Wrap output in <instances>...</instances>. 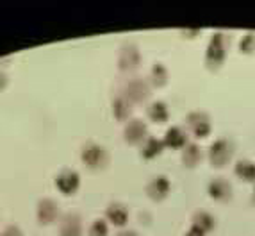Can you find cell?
Instances as JSON below:
<instances>
[{
	"instance_id": "6da1fadb",
	"label": "cell",
	"mask_w": 255,
	"mask_h": 236,
	"mask_svg": "<svg viewBox=\"0 0 255 236\" xmlns=\"http://www.w3.org/2000/svg\"><path fill=\"white\" fill-rule=\"evenodd\" d=\"M227 47H229V38L223 32H216L211 38L207 45V52H205V63L211 70L220 68L227 56Z\"/></svg>"
},
{
	"instance_id": "7a4b0ae2",
	"label": "cell",
	"mask_w": 255,
	"mask_h": 236,
	"mask_svg": "<svg viewBox=\"0 0 255 236\" xmlns=\"http://www.w3.org/2000/svg\"><path fill=\"white\" fill-rule=\"evenodd\" d=\"M81 159L88 168L98 170V168H104L107 165L109 154H107V150L104 149L102 145H98V143H86L81 150Z\"/></svg>"
},
{
	"instance_id": "3957f363",
	"label": "cell",
	"mask_w": 255,
	"mask_h": 236,
	"mask_svg": "<svg viewBox=\"0 0 255 236\" xmlns=\"http://www.w3.org/2000/svg\"><path fill=\"white\" fill-rule=\"evenodd\" d=\"M232 156H234V147L225 138H220V140L213 142L211 147H209V161H211L213 167H225L232 159Z\"/></svg>"
},
{
	"instance_id": "277c9868",
	"label": "cell",
	"mask_w": 255,
	"mask_h": 236,
	"mask_svg": "<svg viewBox=\"0 0 255 236\" xmlns=\"http://www.w3.org/2000/svg\"><path fill=\"white\" fill-rule=\"evenodd\" d=\"M36 219L43 226H48V224H54L55 220L61 219V210L57 206V202L54 199H39L38 206H36Z\"/></svg>"
},
{
	"instance_id": "5b68a950",
	"label": "cell",
	"mask_w": 255,
	"mask_h": 236,
	"mask_svg": "<svg viewBox=\"0 0 255 236\" xmlns=\"http://www.w3.org/2000/svg\"><path fill=\"white\" fill-rule=\"evenodd\" d=\"M141 63V52L134 43H125L124 47L120 48L118 56V68L122 72H132L136 70Z\"/></svg>"
},
{
	"instance_id": "8992f818",
	"label": "cell",
	"mask_w": 255,
	"mask_h": 236,
	"mask_svg": "<svg viewBox=\"0 0 255 236\" xmlns=\"http://www.w3.org/2000/svg\"><path fill=\"white\" fill-rule=\"evenodd\" d=\"M54 185L63 195H73V193L79 190V186H81V176H79L75 170L66 168V170H61L59 174L55 176Z\"/></svg>"
},
{
	"instance_id": "52a82bcc",
	"label": "cell",
	"mask_w": 255,
	"mask_h": 236,
	"mask_svg": "<svg viewBox=\"0 0 255 236\" xmlns=\"http://www.w3.org/2000/svg\"><path fill=\"white\" fill-rule=\"evenodd\" d=\"M148 134V127L143 120L137 118H130L124 127V140L130 145H139L146 140Z\"/></svg>"
},
{
	"instance_id": "ba28073f",
	"label": "cell",
	"mask_w": 255,
	"mask_h": 236,
	"mask_svg": "<svg viewBox=\"0 0 255 236\" xmlns=\"http://www.w3.org/2000/svg\"><path fill=\"white\" fill-rule=\"evenodd\" d=\"M122 95L130 100L132 104H139L150 97V86L145 79H132V81L127 82Z\"/></svg>"
},
{
	"instance_id": "9c48e42d",
	"label": "cell",
	"mask_w": 255,
	"mask_h": 236,
	"mask_svg": "<svg viewBox=\"0 0 255 236\" xmlns=\"http://www.w3.org/2000/svg\"><path fill=\"white\" fill-rule=\"evenodd\" d=\"M187 129L195 134L196 138H205L211 133V120L204 111H193L186 116Z\"/></svg>"
},
{
	"instance_id": "30bf717a",
	"label": "cell",
	"mask_w": 255,
	"mask_h": 236,
	"mask_svg": "<svg viewBox=\"0 0 255 236\" xmlns=\"http://www.w3.org/2000/svg\"><path fill=\"white\" fill-rule=\"evenodd\" d=\"M171 190V183L166 176H155L148 181L146 185V195L152 201H162L168 197V193Z\"/></svg>"
},
{
	"instance_id": "8fae6325",
	"label": "cell",
	"mask_w": 255,
	"mask_h": 236,
	"mask_svg": "<svg viewBox=\"0 0 255 236\" xmlns=\"http://www.w3.org/2000/svg\"><path fill=\"white\" fill-rule=\"evenodd\" d=\"M59 236H82V220L77 213H66L59 219Z\"/></svg>"
},
{
	"instance_id": "7c38bea8",
	"label": "cell",
	"mask_w": 255,
	"mask_h": 236,
	"mask_svg": "<svg viewBox=\"0 0 255 236\" xmlns=\"http://www.w3.org/2000/svg\"><path fill=\"white\" fill-rule=\"evenodd\" d=\"M207 192H209V195L214 199V201H220V202H225V201H229V199L232 197V186H230L229 181L221 179V177L213 179L211 183H209Z\"/></svg>"
},
{
	"instance_id": "4fadbf2b",
	"label": "cell",
	"mask_w": 255,
	"mask_h": 236,
	"mask_svg": "<svg viewBox=\"0 0 255 236\" xmlns=\"http://www.w3.org/2000/svg\"><path fill=\"white\" fill-rule=\"evenodd\" d=\"M106 219L116 228H124L125 224L128 222V210L120 202H113L106 210Z\"/></svg>"
},
{
	"instance_id": "5bb4252c",
	"label": "cell",
	"mask_w": 255,
	"mask_h": 236,
	"mask_svg": "<svg viewBox=\"0 0 255 236\" xmlns=\"http://www.w3.org/2000/svg\"><path fill=\"white\" fill-rule=\"evenodd\" d=\"M162 143H164V147H170V149H184L187 145V134L180 127L173 125L166 131Z\"/></svg>"
},
{
	"instance_id": "9a60e30c",
	"label": "cell",
	"mask_w": 255,
	"mask_h": 236,
	"mask_svg": "<svg viewBox=\"0 0 255 236\" xmlns=\"http://www.w3.org/2000/svg\"><path fill=\"white\" fill-rule=\"evenodd\" d=\"M214 226H216V220H214L213 215L207 213V211L200 210V211H196V213L193 215V219H191V228L198 229V231L204 233V235H207V233L213 231Z\"/></svg>"
},
{
	"instance_id": "2e32d148",
	"label": "cell",
	"mask_w": 255,
	"mask_h": 236,
	"mask_svg": "<svg viewBox=\"0 0 255 236\" xmlns=\"http://www.w3.org/2000/svg\"><path fill=\"white\" fill-rule=\"evenodd\" d=\"M162 150H164V143H162V140H159V138H153V136H148L145 142L141 143L139 154H141V158H143V159H153V158H157Z\"/></svg>"
},
{
	"instance_id": "e0dca14e",
	"label": "cell",
	"mask_w": 255,
	"mask_h": 236,
	"mask_svg": "<svg viewBox=\"0 0 255 236\" xmlns=\"http://www.w3.org/2000/svg\"><path fill=\"white\" fill-rule=\"evenodd\" d=\"M113 115H115L116 120H127L132 115V102L128 99H125L124 95H118L115 100H113Z\"/></svg>"
},
{
	"instance_id": "ac0fdd59",
	"label": "cell",
	"mask_w": 255,
	"mask_h": 236,
	"mask_svg": "<svg viewBox=\"0 0 255 236\" xmlns=\"http://www.w3.org/2000/svg\"><path fill=\"white\" fill-rule=\"evenodd\" d=\"M202 161V149L196 143H187L182 149V165L193 168Z\"/></svg>"
},
{
	"instance_id": "d6986e66",
	"label": "cell",
	"mask_w": 255,
	"mask_h": 236,
	"mask_svg": "<svg viewBox=\"0 0 255 236\" xmlns=\"http://www.w3.org/2000/svg\"><path fill=\"white\" fill-rule=\"evenodd\" d=\"M146 113H148L150 120L159 122V124H162V122H166L170 118V109H168V106L162 100H155V102L150 104Z\"/></svg>"
},
{
	"instance_id": "ffe728a7",
	"label": "cell",
	"mask_w": 255,
	"mask_h": 236,
	"mask_svg": "<svg viewBox=\"0 0 255 236\" xmlns=\"http://www.w3.org/2000/svg\"><path fill=\"white\" fill-rule=\"evenodd\" d=\"M234 172H236V176H238L239 179L248 181V183L255 181V163H254V161L241 159V161H238V163H236Z\"/></svg>"
},
{
	"instance_id": "44dd1931",
	"label": "cell",
	"mask_w": 255,
	"mask_h": 236,
	"mask_svg": "<svg viewBox=\"0 0 255 236\" xmlns=\"http://www.w3.org/2000/svg\"><path fill=\"white\" fill-rule=\"evenodd\" d=\"M168 77H170V73H168V68H166L162 63H155L150 70V81H152L153 86H164L168 82Z\"/></svg>"
},
{
	"instance_id": "7402d4cb",
	"label": "cell",
	"mask_w": 255,
	"mask_h": 236,
	"mask_svg": "<svg viewBox=\"0 0 255 236\" xmlns=\"http://www.w3.org/2000/svg\"><path fill=\"white\" fill-rule=\"evenodd\" d=\"M88 236H109V228H107L106 220H95L90 226V229H88Z\"/></svg>"
},
{
	"instance_id": "603a6c76",
	"label": "cell",
	"mask_w": 255,
	"mask_h": 236,
	"mask_svg": "<svg viewBox=\"0 0 255 236\" xmlns=\"http://www.w3.org/2000/svg\"><path fill=\"white\" fill-rule=\"evenodd\" d=\"M239 48H241V52H245V54H252V52H255V34L254 32H248V34L241 39Z\"/></svg>"
},
{
	"instance_id": "cb8c5ba5",
	"label": "cell",
	"mask_w": 255,
	"mask_h": 236,
	"mask_svg": "<svg viewBox=\"0 0 255 236\" xmlns=\"http://www.w3.org/2000/svg\"><path fill=\"white\" fill-rule=\"evenodd\" d=\"M0 236H23V233H21L20 228H16V226H9V228H5L4 231H2Z\"/></svg>"
},
{
	"instance_id": "d4e9b609",
	"label": "cell",
	"mask_w": 255,
	"mask_h": 236,
	"mask_svg": "<svg viewBox=\"0 0 255 236\" xmlns=\"http://www.w3.org/2000/svg\"><path fill=\"white\" fill-rule=\"evenodd\" d=\"M7 82H9L7 73H5L4 70H0V91H4L5 88H7Z\"/></svg>"
},
{
	"instance_id": "484cf974",
	"label": "cell",
	"mask_w": 255,
	"mask_h": 236,
	"mask_svg": "<svg viewBox=\"0 0 255 236\" xmlns=\"http://www.w3.org/2000/svg\"><path fill=\"white\" fill-rule=\"evenodd\" d=\"M184 236H205L204 233H200L198 229H195V228H189V231L186 233Z\"/></svg>"
},
{
	"instance_id": "4316f807",
	"label": "cell",
	"mask_w": 255,
	"mask_h": 236,
	"mask_svg": "<svg viewBox=\"0 0 255 236\" xmlns=\"http://www.w3.org/2000/svg\"><path fill=\"white\" fill-rule=\"evenodd\" d=\"M118 236H137V235H136V231H122V233H118Z\"/></svg>"
},
{
	"instance_id": "83f0119b",
	"label": "cell",
	"mask_w": 255,
	"mask_h": 236,
	"mask_svg": "<svg viewBox=\"0 0 255 236\" xmlns=\"http://www.w3.org/2000/svg\"><path fill=\"white\" fill-rule=\"evenodd\" d=\"M252 201L255 202V188H254V192H252Z\"/></svg>"
}]
</instances>
